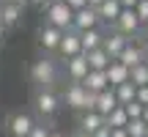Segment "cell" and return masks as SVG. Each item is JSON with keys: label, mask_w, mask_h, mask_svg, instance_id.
<instances>
[{"label": "cell", "mask_w": 148, "mask_h": 137, "mask_svg": "<svg viewBox=\"0 0 148 137\" xmlns=\"http://www.w3.org/2000/svg\"><path fill=\"white\" fill-rule=\"evenodd\" d=\"M60 107H63V101H60V93L55 88H36V93H33V110L44 121L47 118H55L60 112Z\"/></svg>", "instance_id": "obj_1"}, {"label": "cell", "mask_w": 148, "mask_h": 137, "mask_svg": "<svg viewBox=\"0 0 148 137\" xmlns=\"http://www.w3.org/2000/svg\"><path fill=\"white\" fill-rule=\"evenodd\" d=\"M93 96L90 90H85L82 82H69L63 90H60V101H63L66 107H71V110L82 112V110H93Z\"/></svg>", "instance_id": "obj_2"}, {"label": "cell", "mask_w": 148, "mask_h": 137, "mask_svg": "<svg viewBox=\"0 0 148 137\" xmlns=\"http://www.w3.org/2000/svg\"><path fill=\"white\" fill-rule=\"evenodd\" d=\"M30 82L36 85V88H55V82H58V68H55V60L38 58L36 63L30 66Z\"/></svg>", "instance_id": "obj_3"}, {"label": "cell", "mask_w": 148, "mask_h": 137, "mask_svg": "<svg viewBox=\"0 0 148 137\" xmlns=\"http://www.w3.org/2000/svg\"><path fill=\"white\" fill-rule=\"evenodd\" d=\"M71 19H74V8L63 3V0H49L47 3V22L60 30H71Z\"/></svg>", "instance_id": "obj_4"}, {"label": "cell", "mask_w": 148, "mask_h": 137, "mask_svg": "<svg viewBox=\"0 0 148 137\" xmlns=\"http://www.w3.org/2000/svg\"><path fill=\"white\" fill-rule=\"evenodd\" d=\"M33 115H27V112H11L8 118H5V134L8 137H27L33 129Z\"/></svg>", "instance_id": "obj_5"}, {"label": "cell", "mask_w": 148, "mask_h": 137, "mask_svg": "<svg viewBox=\"0 0 148 137\" xmlns=\"http://www.w3.org/2000/svg\"><path fill=\"white\" fill-rule=\"evenodd\" d=\"M140 27H143V22L137 19V14H134V8H121V14L115 16V22H112V30L123 33V36H134V33H140Z\"/></svg>", "instance_id": "obj_6"}, {"label": "cell", "mask_w": 148, "mask_h": 137, "mask_svg": "<svg viewBox=\"0 0 148 137\" xmlns=\"http://www.w3.org/2000/svg\"><path fill=\"white\" fill-rule=\"evenodd\" d=\"M88 27H99V14H96L93 5H82V8L74 11V19H71V30H88Z\"/></svg>", "instance_id": "obj_7"}, {"label": "cell", "mask_w": 148, "mask_h": 137, "mask_svg": "<svg viewBox=\"0 0 148 137\" xmlns=\"http://www.w3.org/2000/svg\"><path fill=\"white\" fill-rule=\"evenodd\" d=\"M60 38H63V30H60V27L49 25V22H44V25L38 27V44H41L44 49H49V52H58Z\"/></svg>", "instance_id": "obj_8"}, {"label": "cell", "mask_w": 148, "mask_h": 137, "mask_svg": "<svg viewBox=\"0 0 148 137\" xmlns=\"http://www.w3.org/2000/svg\"><path fill=\"white\" fill-rule=\"evenodd\" d=\"M85 74H88V58H85V52L74 55V58H66V77H69V82H82Z\"/></svg>", "instance_id": "obj_9"}, {"label": "cell", "mask_w": 148, "mask_h": 137, "mask_svg": "<svg viewBox=\"0 0 148 137\" xmlns=\"http://www.w3.org/2000/svg\"><path fill=\"white\" fill-rule=\"evenodd\" d=\"M58 52L63 55V60L82 52V44H79V33L77 30H63V38H60V44H58Z\"/></svg>", "instance_id": "obj_10"}, {"label": "cell", "mask_w": 148, "mask_h": 137, "mask_svg": "<svg viewBox=\"0 0 148 137\" xmlns=\"http://www.w3.org/2000/svg\"><path fill=\"white\" fill-rule=\"evenodd\" d=\"M99 126H104V115H101V112H96V110H82L79 112V118H77V129L79 132L93 134Z\"/></svg>", "instance_id": "obj_11"}, {"label": "cell", "mask_w": 148, "mask_h": 137, "mask_svg": "<svg viewBox=\"0 0 148 137\" xmlns=\"http://www.w3.org/2000/svg\"><path fill=\"white\" fill-rule=\"evenodd\" d=\"M126 41L129 38L123 36V33H118V30H110V33H104V41H101V47H104V52L110 55L112 60L121 55V49L126 47Z\"/></svg>", "instance_id": "obj_12"}, {"label": "cell", "mask_w": 148, "mask_h": 137, "mask_svg": "<svg viewBox=\"0 0 148 137\" xmlns=\"http://www.w3.org/2000/svg\"><path fill=\"white\" fill-rule=\"evenodd\" d=\"M0 22L5 27H16L22 22V5L11 3V0H3L0 3Z\"/></svg>", "instance_id": "obj_13"}, {"label": "cell", "mask_w": 148, "mask_h": 137, "mask_svg": "<svg viewBox=\"0 0 148 137\" xmlns=\"http://www.w3.org/2000/svg\"><path fill=\"white\" fill-rule=\"evenodd\" d=\"M82 85H85V90H90V93H99V90L110 88L107 74L101 71V68H88V74L82 77Z\"/></svg>", "instance_id": "obj_14"}, {"label": "cell", "mask_w": 148, "mask_h": 137, "mask_svg": "<svg viewBox=\"0 0 148 137\" xmlns=\"http://www.w3.org/2000/svg\"><path fill=\"white\" fill-rule=\"evenodd\" d=\"M112 107H118V99H115V90H112V88H104V90H99V93L93 96V110L96 112L107 115Z\"/></svg>", "instance_id": "obj_15"}, {"label": "cell", "mask_w": 148, "mask_h": 137, "mask_svg": "<svg viewBox=\"0 0 148 137\" xmlns=\"http://www.w3.org/2000/svg\"><path fill=\"white\" fill-rule=\"evenodd\" d=\"M104 74H107L110 88H115V85H121V82H126V79H129V68L123 66L121 60H110V66L104 68Z\"/></svg>", "instance_id": "obj_16"}, {"label": "cell", "mask_w": 148, "mask_h": 137, "mask_svg": "<svg viewBox=\"0 0 148 137\" xmlns=\"http://www.w3.org/2000/svg\"><path fill=\"white\" fill-rule=\"evenodd\" d=\"M104 41V33L99 27H88V30H79V44H82V52H90V49L101 47Z\"/></svg>", "instance_id": "obj_17"}, {"label": "cell", "mask_w": 148, "mask_h": 137, "mask_svg": "<svg viewBox=\"0 0 148 137\" xmlns=\"http://www.w3.org/2000/svg\"><path fill=\"white\" fill-rule=\"evenodd\" d=\"M96 14H99V22H115V16L121 14V3L118 0H101L99 5H96Z\"/></svg>", "instance_id": "obj_18"}, {"label": "cell", "mask_w": 148, "mask_h": 137, "mask_svg": "<svg viewBox=\"0 0 148 137\" xmlns=\"http://www.w3.org/2000/svg\"><path fill=\"white\" fill-rule=\"evenodd\" d=\"M85 58H88V68H101L104 71L107 66H110V55L104 52V47H96V49H90V52H85Z\"/></svg>", "instance_id": "obj_19"}, {"label": "cell", "mask_w": 148, "mask_h": 137, "mask_svg": "<svg viewBox=\"0 0 148 137\" xmlns=\"http://www.w3.org/2000/svg\"><path fill=\"white\" fill-rule=\"evenodd\" d=\"M126 121H129V115H126V110H123V104L112 107V110L104 115V123H107L110 129H121V126H126Z\"/></svg>", "instance_id": "obj_20"}, {"label": "cell", "mask_w": 148, "mask_h": 137, "mask_svg": "<svg viewBox=\"0 0 148 137\" xmlns=\"http://www.w3.org/2000/svg\"><path fill=\"white\" fill-rule=\"evenodd\" d=\"M115 99H118V104H129V101L134 99V90H137V85H132L126 79V82H121V85H115Z\"/></svg>", "instance_id": "obj_21"}, {"label": "cell", "mask_w": 148, "mask_h": 137, "mask_svg": "<svg viewBox=\"0 0 148 137\" xmlns=\"http://www.w3.org/2000/svg\"><path fill=\"white\" fill-rule=\"evenodd\" d=\"M129 82L132 85H148V66L145 63H137L129 68Z\"/></svg>", "instance_id": "obj_22"}, {"label": "cell", "mask_w": 148, "mask_h": 137, "mask_svg": "<svg viewBox=\"0 0 148 137\" xmlns=\"http://www.w3.org/2000/svg\"><path fill=\"white\" fill-rule=\"evenodd\" d=\"M145 126H148V123L143 121V118H129L123 129H126L129 137H145Z\"/></svg>", "instance_id": "obj_23"}, {"label": "cell", "mask_w": 148, "mask_h": 137, "mask_svg": "<svg viewBox=\"0 0 148 137\" xmlns=\"http://www.w3.org/2000/svg\"><path fill=\"white\" fill-rule=\"evenodd\" d=\"M49 134H52V126H47V123H33V129H30V134H27V137H49Z\"/></svg>", "instance_id": "obj_24"}, {"label": "cell", "mask_w": 148, "mask_h": 137, "mask_svg": "<svg viewBox=\"0 0 148 137\" xmlns=\"http://www.w3.org/2000/svg\"><path fill=\"white\" fill-rule=\"evenodd\" d=\"M123 110H126L129 118H140V115H143V104H140L137 99H132L129 104H123Z\"/></svg>", "instance_id": "obj_25"}, {"label": "cell", "mask_w": 148, "mask_h": 137, "mask_svg": "<svg viewBox=\"0 0 148 137\" xmlns=\"http://www.w3.org/2000/svg\"><path fill=\"white\" fill-rule=\"evenodd\" d=\"M134 14H137V19L143 22H148V0H137V5H134Z\"/></svg>", "instance_id": "obj_26"}, {"label": "cell", "mask_w": 148, "mask_h": 137, "mask_svg": "<svg viewBox=\"0 0 148 137\" xmlns=\"http://www.w3.org/2000/svg\"><path fill=\"white\" fill-rule=\"evenodd\" d=\"M134 99H137L140 104H148V85H137V90H134Z\"/></svg>", "instance_id": "obj_27"}, {"label": "cell", "mask_w": 148, "mask_h": 137, "mask_svg": "<svg viewBox=\"0 0 148 137\" xmlns=\"http://www.w3.org/2000/svg\"><path fill=\"white\" fill-rule=\"evenodd\" d=\"M110 132H112V129H110V126L104 123V126H99V129H96V132L90 134V137H110Z\"/></svg>", "instance_id": "obj_28"}, {"label": "cell", "mask_w": 148, "mask_h": 137, "mask_svg": "<svg viewBox=\"0 0 148 137\" xmlns=\"http://www.w3.org/2000/svg\"><path fill=\"white\" fill-rule=\"evenodd\" d=\"M63 3L69 5V8H74V11H77V8H82V5H88V0H63Z\"/></svg>", "instance_id": "obj_29"}, {"label": "cell", "mask_w": 148, "mask_h": 137, "mask_svg": "<svg viewBox=\"0 0 148 137\" xmlns=\"http://www.w3.org/2000/svg\"><path fill=\"white\" fill-rule=\"evenodd\" d=\"M110 137H129V134H126V129L121 126V129H112V132H110Z\"/></svg>", "instance_id": "obj_30"}, {"label": "cell", "mask_w": 148, "mask_h": 137, "mask_svg": "<svg viewBox=\"0 0 148 137\" xmlns=\"http://www.w3.org/2000/svg\"><path fill=\"white\" fill-rule=\"evenodd\" d=\"M118 3H121V8H134L137 0H118Z\"/></svg>", "instance_id": "obj_31"}, {"label": "cell", "mask_w": 148, "mask_h": 137, "mask_svg": "<svg viewBox=\"0 0 148 137\" xmlns=\"http://www.w3.org/2000/svg\"><path fill=\"white\" fill-rule=\"evenodd\" d=\"M140 36H143V38H145V44H148V22H145L143 27H140Z\"/></svg>", "instance_id": "obj_32"}, {"label": "cell", "mask_w": 148, "mask_h": 137, "mask_svg": "<svg viewBox=\"0 0 148 137\" xmlns=\"http://www.w3.org/2000/svg\"><path fill=\"white\" fill-rule=\"evenodd\" d=\"M140 118H143V121L148 123V104H143V115H140Z\"/></svg>", "instance_id": "obj_33"}, {"label": "cell", "mask_w": 148, "mask_h": 137, "mask_svg": "<svg viewBox=\"0 0 148 137\" xmlns=\"http://www.w3.org/2000/svg\"><path fill=\"white\" fill-rule=\"evenodd\" d=\"M11 3H16V5H22V8H25V5L30 3V0H11Z\"/></svg>", "instance_id": "obj_34"}, {"label": "cell", "mask_w": 148, "mask_h": 137, "mask_svg": "<svg viewBox=\"0 0 148 137\" xmlns=\"http://www.w3.org/2000/svg\"><path fill=\"white\" fill-rule=\"evenodd\" d=\"M30 3H36V5H47L49 0H30Z\"/></svg>", "instance_id": "obj_35"}, {"label": "cell", "mask_w": 148, "mask_h": 137, "mask_svg": "<svg viewBox=\"0 0 148 137\" xmlns=\"http://www.w3.org/2000/svg\"><path fill=\"white\" fill-rule=\"evenodd\" d=\"M74 137H90L88 132H79V129H77V134H74Z\"/></svg>", "instance_id": "obj_36"}, {"label": "cell", "mask_w": 148, "mask_h": 137, "mask_svg": "<svg viewBox=\"0 0 148 137\" xmlns=\"http://www.w3.org/2000/svg\"><path fill=\"white\" fill-rule=\"evenodd\" d=\"M3 36H5V25L0 22V38H3Z\"/></svg>", "instance_id": "obj_37"}, {"label": "cell", "mask_w": 148, "mask_h": 137, "mask_svg": "<svg viewBox=\"0 0 148 137\" xmlns=\"http://www.w3.org/2000/svg\"><path fill=\"white\" fill-rule=\"evenodd\" d=\"M99 3H101V0H88V5H93V8H96Z\"/></svg>", "instance_id": "obj_38"}, {"label": "cell", "mask_w": 148, "mask_h": 137, "mask_svg": "<svg viewBox=\"0 0 148 137\" xmlns=\"http://www.w3.org/2000/svg\"><path fill=\"white\" fill-rule=\"evenodd\" d=\"M49 137H66L63 132H52V134H49Z\"/></svg>", "instance_id": "obj_39"}, {"label": "cell", "mask_w": 148, "mask_h": 137, "mask_svg": "<svg viewBox=\"0 0 148 137\" xmlns=\"http://www.w3.org/2000/svg\"><path fill=\"white\" fill-rule=\"evenodd\" d=\"M143 63H145V66H148V49H145V55H143Z\"/></svg>", "instance_id": "obj_40"}, {"label": "cell", "mask_w": 148, "mask_h": 137, "mask_svg": "<svg viewBox=\"0 0 148 137\" xmlns=\"http://www.w3.org/2000/svg\"><path fill=\"white\" fill-rule=\"evenodd\" d=\"M145 137H148V126H145Z\"/></svg>", "instance_id": "obj_41"}, {"label": "cell", "mask_w": 148, "mask_h": 137, "mask_svg": "<svg viewBox=\"0 0 148 137\" xmlns=\"http://www.w3.org/2000/svg\"><path fill=\"white\" fill-rule=\"evenodd\" d=\"M0 3H3V0H0Z\"/></svg>", "instance_id": "obj_42"}]
</instances>
